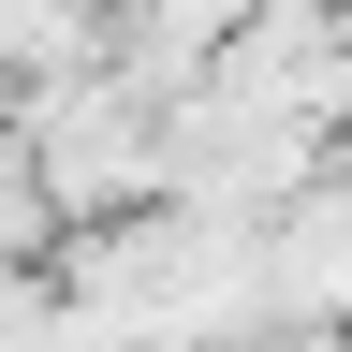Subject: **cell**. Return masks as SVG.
I'll return each instance as SVG.
<instances>
[{
	"mask_svg": "<svg viewBox=\"0 0 352 352\" xmlns=\"http://www.w3.org/2000/svg\"><path fill=\"white\" fill-rule=\"evenodd\" d=\"M0 132L44 162V191H59L74 220H132V206H162V191H176V103H162V88H132L118 59L30 74Z\"/></svg>",
	"mask_w": 352,
	"mask_h": 352,
	"instance_id": "obj_1",
	"label": "cell"
},
{
	"mask_svg": "<svg viewBox=\"0 0 352 352\" xmlns=\"http://www.w3.org/2000/svg\"><path fill=\"white\" fill-rule=\"evenodd\" d=\"M264 308L352 338V162H323L279 220H264Z\"/></svg>",
	"mask_w": 352,
	"mask_h": 352,
	"instance_id": "obj_2",
	"label": "cell"
},
{
	"mask_svg": "<svg viewBox=\"0 0 352 352\" xmlns=\"http://www.w3.org/2000/svg\"><path fill=\"white\" fill-rule=\"evenodd\" d=\"M264 15V0H118V30H103V59L132 74V88H206L220 59H235V30Z\"/></svg>",
	"mask_w": 352,
	"mask_h": 352,
	"instance_id": "obj_3",
	"label": "cell"
}]
</instances>
